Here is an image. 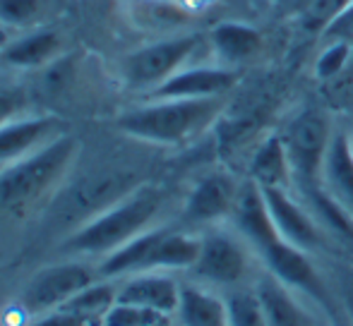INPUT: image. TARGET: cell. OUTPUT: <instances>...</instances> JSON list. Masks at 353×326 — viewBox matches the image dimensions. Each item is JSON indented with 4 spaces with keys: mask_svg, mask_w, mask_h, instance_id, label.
Returning a JSON list of instances; mask_svg holds the SVG:
<instances>
[{
    "mask_svg": "<svg viewBox=\"0 0 353 326\" xmlns=\"http://www.w3.org/2000/svg\"><path fill=\"white\" fill-rule=\"evenodd\" d=\"M202 238L168 228L144 230L130 243L118 247L103 259V276H121L128 271L154 269H192L200 257Z\"/></svg>",
    "mask_w": 353,
    "mask_h": 326,
    "instance_id": "277c9868",
    "label": "cell"
},
{
    "mask_svg": "<svg viewBox=\"0 0 353 326\" xmlns=\"http://www.w3.org/2000/svg\"><path fill=\"white\" fill-rule=\"evenodd\" d=\"M346 58H349V43H344V41L332 43V46L320 56V61H317V77H322V80L336 77L341 70H344Z\"/></svg>",
    "mask_w": 353,
    "mask_h": 326,
    "instance_id": "4316f807",
    "label": "cell"
},
{
    "mask_svg": "<svg viewBox=\"0 0 353 326\" xmlns=\"http://www.w3.org/2000/svg\"><path fill=\"white\" fill-rule=\"evenodd\" d=\"M339 290H341V300H344L346 314L353 319V269H344L339 274Z\"/></svg>",
    "mask_w": 353,
    "mask_h": 326,
    "instance_id": "f1b7e54d",
    "label": "cell"
},
{
    "mask_svg": "<svg viewBox=\"0 0 353 326\" xmlns=\"http://www.w3.org/2000/svg\"><path fill=\"white\" fill-rule=\"evenodd\" d=\"M41 12V0H0V22L8 27H27Z\"/></svg>",
    "mask_w": 353,
    "mask_h": 326,
    "instance_id": "d4e9b609",
    "label": "cell"
},
{
    "mask_svg": "<svg viewBox=\"0 0 353 326\" xmlns=\"http://www.w3.org/2000/svg\"><path fill=\"white\" fill-rule=\"evenodd\" d=\"M92 285V271L82 264H56L39 271L27 283L22 295V305L27 312L41 314L58 309L63 303Z\"/></svg>",
    "mask_w": 353,
    "mask_h": 326,
    "instance_id": "9c48e42d",
    "label": "cell"
},
{
    "mask_svg": "<svg viewBox=\"0 0 353 326\" xmlns=\"http://www.w3.org/2000/svg\"><path fill=\"white\" fill-rule=\"evenodd\" d=\"M332 137L334 132L330 127V118L320 108H305L288 122L281 140L291 161L293 185L303 187L320 182L322 163H325Z\"/></svg>",
    "mask_w": 353,
    "mask_h": 326,
    "instance_id": "8992f818",
    "label": "cell"
},
{
    "mask_svg": "<svg viewBox=\"0 0 353 326\" xmlns=\"http://www.w3.org/2000/svg\"><path fill=\"white\" fill-rule=\"evenodd\" d=\"M178 312H181L183 326H228L226 300L195 285L181 288Z\"/></svg>",
    "mask_w": 353,
    "mask_h": 326,
    "instance_id": "7402d4cb",
    "label": "cell"
},
{
    "mask_svg": "<svg viewBox=\"0 0 353 326\" xmlns=\"http://www.w3.org/2000/svg\"><path fill=\"white\" fill-rule=\"evenodd\" d=\"M161 317H166V314L157 312V309L128 303H113V307L103 317V326H149L159 322Z\"/></svg>",
    "mask_w": 353,
    "mask_h": 326,
    "instance_id": "cb8c5ba5",
    "label": "cell"
},
{
    "mask_svg": "<svg viewBox=\"0 0 353 326\" xmlns=\"http://www.w3.org/2000/svg\"><path fill=\"white\" fill-rule=\"evenodd\" d=\"M238 187L223 173L202 177L185 204V219L192 224H210L226 214H233L238 202Z\"/></svg>",
    "mask_w": 353,
    "mask_h": 326,
    "instance_id": "4fadbf2b",
    "label": "cell"
},
{
    "mask_svg": "<svg viewBox=\"0 0 353 326\" xmlns=\"http://www.w3.org/2000/svg\"><path fill=\"white\" fill-rule=\"evenodd\" d=\"M58 127L56 118H17L0 125V161L22 159Z\"/></svg>",
    "mask_w": 353,
    "mask_h": 326,
    "instance_id": "e0dca14e",
    "label": "cell"
},
{
    "mask_svg": "<svg viewBox=\"0 0 353 326\" xmlns=\"http://www.w3.org/2000/svg\"><path fill=\"white\" fill-rule=\"evenodd\" d=\"M29 96L17 84H0V125L12 122L27 111Z\"/></svg>",
    "mask_w": 353,
    "mask_h": 326,
    "instance_id": "484cf974",
    "label": "cell"
},
{
    "mask_svg": "<svg viewBox=\"0 0 353 326\" xmlns=\"http://www.w3.org/2000/svg\"><path fill=\"white\" fill-rule=\"evenodd\" d=\"M161 202L163 197L157 187H137L106 211L89 219L68 240V250L87 252V254H103V252L111 254L147 230V226L161 209Z\"/></svg>",
    "mask_w": 353,
    "mask_h": 326,
    "instance_id": "3957f363",
    "label": "cell"
},
{
    "mask_svg": "<svg viewBox=\"0 0 353 326\" xmlns=\"http://www.w3.org/2000/svg\"><path fill=\"white\" fill-rule=\"evenodd\" d=\"M320 182L344 209L353 214V146L349 132H334L322 163Z\"/></svg>",
    "mask_w": 353,
    "mask_h": 326,
    "instance_id": "2e32d148",
    "label": "cell"
},
{
    "mask_svg": "<svg viewBox=\"0 0 353 326\" xmlns=\"http://www.w3.org/2000/svg\"><path fill=\"white\" fill-rule=\"evenodd\" d=\"M101 319H92V317H84V314H77L72 309H53L46 319H41L39 324L34 326H99Z\"/></svg>",
    "mask_w": 353,
    "mask_h": 326,
    "instance_id": "83f0119b",
    "label": "cell"
},
{
    "mask_svg": "<svg viewBox=\"0 0 353 326\" xmlns=\"http://www.w3.org/2000/svg\"><path fill=\"white\" fill-rule=\"evenodd\" d=\"M58 51H61V36L51 29H39L17 41L5 43V48L0 51V61L8 67L29 70V67L51 63L58 56Z\"/></svg>",
    "mask_w": 353,
    "mask_h": 326,
    "instance_id": "d6986e66",
    "label": "cell"
},
{
    "mask_svg": "<svg viewBox=\"0 0 353 326\" xmlns=\"http://www.w3.org/2000/svg\"><path fill=\"white\" fill-rule=\"evenodd\" d=\"M332 326H353V319L349 317V314H336Z\"/></svg>",
    "mask_w": 353,
    "mask_h": 326,
    "instance_id": "f546056e",
    "label": "cell"
},
{
    "mask_svg": "<svg viewBox=\"0 0 353 326\" xmlns=\"http://www.w3.org/2000/svg\"><path fill=\"white\" fill-rule=\"evenodd\" d=\"M132 190H135V177L130 173L94 175L89 180L79 182L70 195H68L65 206H63V219L68 224L84 219V224H87L89 219H94L101 211H106L108 206L121 202L123 197H128Z\"/></svg>",
    "mask_w": 353,
    "mask_h": 326,
    "instance_id": "8fae6325",
    "label": "cell"
},
{
    "mask_svg": "<svg viewBox=\"0 0 353 326\" xmlns=\"http://www.w3.org/2000/svg\"><path fill=\"white\" fill-rule=\"evenodd\" d=\"M349 140H351V146H353V130L349 132Z\"/></svg>",
    "mask_w": 353,
    "mask_h": 326,
    "instance_id": "d6a6232c",
    "label": "cell"
},
{
    "mask_svg": "<svg viewBox=\"0 0 353 326\" xmlns=\"http://www.w3.org/2000/svg\"><path fill=\"white\" fill-rule=\"evenodd\" d=\"M5 43H8V34H5L3 29H0V51L5 48Z\"/></svg>",
    "mask_w": 353,
    "mask_h": 326,
    "instance_id": "1f68e13d",
    "label": "cell"
},
{
    "mask_svg": "<svg viewBox=\"0 0 353 326\" xmlns=\"http://www.w3.org/2000/svg\"><path fill=\"white\" fill-rule=\"evenodd\" d=\"M233 214H236V224L241 235L260 252L270 274H274L276 279L283 281L286 285H291L298 293L310 295L325 309H332L330 290H327L322 276L317 274V269L312 266L307 252L286 243L276 233L270 211H267L265 197H262L260 187L252 180L238 192V202Z\"/></svg>",
    "mask_w": 353,
    "mask_h": 326,
    "instance_id": "6da1fadb",
    "label": "cell"
},
{
    "mask_svg": "<svg viewBox=\"0 0 353 326\" xmlns=\"http://www.w3.org/2000/svg\"><path fill=\"white\" fill-rule=\"evenodd\" d=\"M267 326H312L310 314L296 298V290L267 271L255 285Z\"/></svg>",
    "mask_w": 353,
    "mask_h": 326,
    "instance_id": "5bb4252c",
    "label": "cell"
},
{
    "mask_svg": "<svg viewBox=\"0 0 353 326\" xmlns=\"http://www.w3.org/2000/svg\"><path fill=\"white\" fill-rule=\"evenodd\" d=\"M250 175L252 182H257L260 187H286V190H291L293 171L281 137H270L255 151L250 163Z\"/></svg>",
    "mask_w": 353,
    "mask_h": 326,
    "instance_id": "44dd1931",
    "label": "cell"
},
{
    "mask_svg": "<svg viewBox=\"0 0 353 326\" xmlns=\"http://www.w3.org/2000/svg\"><path fill=\"white\" fill-rule=\"evenodd\" d=\"M77 154V142L63 135L43 144L37 154L22 156L0 173V204L17 206L41 197L65 173Z\"/></svg>",
    "mask_w": 353,
    "mask_h": 326,
    "instance_id": "5b68a950",
    "label": "cell"
},
{
    "mask_svg": "<svg viewBox=\"0 0 353 326\" xmlns=\"http://www.w3.org/2000/svg\"><path fill=\"white\" fill-rule=\"evenodd\" d=\"M116 303L140 305V307L157 309V312L171 314L181 303V285L163 274H140L128 281L116 295Z\"/></svg>",
    "mask_w": 353,
    "mask_h": 326,
    "instance_id": "9a60e30c",
    "label": "cell"
},
{
    "mask_svg": "<svg viewBox=\"0 0 353 326\" xmlns=\"http://www.w3.org/2000/svg\"><path fill=\"white\" fill-rule=\"evenodd\" d=\"M202 39L197 34L163 39V41L149 43L140 51L130 53L123 63V77L132 89H157L168 77L188 65L192 53L197 51Z\"/></svg>",
    "mask_w": 353,
    "mask_h": 326,
    "instance_id": "52a82bcc",
    "label": "cell"
},
{
    "mask_svg": "<svg viewBox=\"0 0 353 326\" xmlns=\"http://www.w3.org/2000/svg\"><path fill=\"white\" fill-rule=\"evenodd\" d=\"M212 48L219 58V65L238 67L243 63L252 61L260 53L262 39L248 24L223 22L212 32Z\"/></svg>",
    "mask_w": 353,
    "mask_h": 326,
    "instance_id": "ac0fdd59",
    "label": "cell"
},
{
    "mask_svg": "<svg viewBox=\"0 0 353 326\" xmlns=\"http://www.w3.org/2000/svg\"><path fill=\"white\" fill-rule=\"evenodd\" d=\"M238 82V70L226 65L183 67L152 91L154 98H207L223 96Z\"/></svg>",
    "mask_w": 353,
    "mask_h": 326,
    "instance_id": "7c38bea8",
    "label": "cell"
},
{
    "mask_svg": "<svg viewBox=\"0 0 353 326\" xmlns=\"http://www.w3.org/2000/svg\"><path fill=\"white\" fill-rule=\"evenodd\" d=\"M149 326H171V324H168V314H166V317H161V319H159V322L149 324Z\"/></svg>",
    "mask_w": 353,
    "mask_h": 326,
    "instance_id": "4dcf8cb0",
    "label": "cell"
},
{
    "mask_svg": "<svg viewBox=\"0 0 353 326\" xmlns=\"http://www.w3.org/2000/svg\"><path fill=\"white\" fill-rule=\"evenodd\" d=\"M223 108V96L207 98H154L132 108L118 120L128 135L154 144H183L210 127Z\"/></svg>",
    "mask_w": 353,
    "mask_h": 326,
    "instance_id": "7a4b0ae2",
    "label": "cell"
},
{
    "mask_svg": "<svg viewBox=\"0 0 353 326\" xmlns=\"http://www.w3.org/2000/svg\"><path fill=\"white\" fill-rule=\"evenodd\" d=\"M260 192L265 197L267 211H270L276 233L286 243L301 247L305 252H312L322 245L320 224L315 221V216L310 214L307 206H303L301 202L293 199L286 187H260Z\"/></svg>",
    "mask_w": 353,
    "mask_h": 326,
    "instance_id": "30bf717a",
    "label": "cell"
},
{
    "mask_svg": "<svg viewBox=\"0 0 353 326\" xmlns=\"http://www.w3.org/2000/svg\"><path fill=\"white\" fill-rule=\"evenodd\" d=\"M228 326H267L260 298L252 290H233L226 298Z\"/></svg>",
    "mask_w": 353,
    "mask_h": 326,
    "instance_id": "603a6c76",
    "label": "cell"
},
{
    "mask_svg": "<svg viewBox=\"0 0 353 326\" xmlns=\"http://www.w3.org/2000/svg\"><path fill=\"white\" fill-rule=\"evenodd\" d=\"M197 279L216 285H236L250 271L248 250L236 235L226 230H212L202 238L200 257L192 266Z\"/></svg>",
    "mask_w": 353,
    "mask_h": 326,
    "instance_id": "ba28073f",
    "label": "cell"
},
{
    "mask_svg": "<svg viewBox=\"0 0 353 326\" xmlns=\"http://www.w3.org/2000/svg\"><path fill=\"white\" fill-rule=\"evenodd\" d=\"M298 190H301L307 209L315 216V221L320 224L322 230L346 240V243H353V214L349 209H344V206L325 190L322 182L303 185V187H298Z\"/></svg>",
    "mask_w": 353,
    "mask_h": 326,
    "instance_id": "ffe728a7",
    "label": "cell"
}]
</instances>
